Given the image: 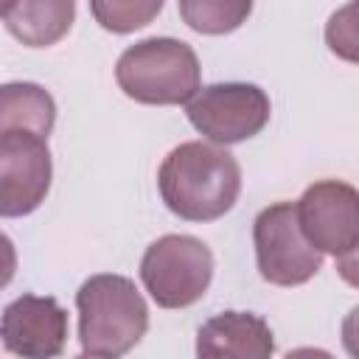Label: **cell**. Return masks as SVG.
Segmentation results:
<instances>
[{"label": "cell", "instance_id": "cell-1", "mask_svg": "<svg viewBox=\"0 0 359 359\" xmlns=\"http://www.w3.org/2000/svg\"><path fill=\"white\" fill-rule=\"evenodd\" d=\"M163 205L185 222H216L241 194L238 160L219 143L188 140L174 146L157 171Z\"/></svg>", "mask_w": 359, "mask_h": 359}, {"label": "cell", "instance_id": "cell-2", "mask_svg": "<svg viewBox=\"0 0 359 359\" xmlns=\"http://www.w3.org/2000/svg\"><path fill=\"white\" fill-rule=\"evenodd\" d=\"M76 311L84 356H123L149 328V306L135 280L115 272L87 278L76 292Z\"/></svg>", "mask_w": 359, "mask_h": 359}, {"label": "cell", "instance_id": "cell-3", "mask_svg": "<svg viewBox=\"0 0 359 359\" xmlns=\"http://www.w3.org/2000/svg\"><path fill=\"white\" fill-rule=\"evenodd\" d=\"M115 81L126 98L149 107L188 104L202 84L196 50L174 36H149L129 45L115 62Z\"/></svg>", "mask_w": 359, "mask_h": 359}, {"label": "cell", "instance_id": "cell-4", "mask_svg": "<svg viewBox=\"0 0 359 359\" xmlns=\"http://www.w3.org/2000/svg\"><path fill=\"white\" fill-rule=\"evenodd\" d=\"M140 280L160 309H185L208 292L213 280V252L196 236H160L140 258Z\"/></svg>", "mask_w": 359, "mask_h": 359}, {"label": "cell", "instance_id": "cell-5", "mask_svg": "<svg viewBox=\"0 0 359 359\" xmlns=\"http://www.w3.org/2000/svg\"><path fill=\"white\" fill-rule=\"evenodd\" d=\"M252 244L258 275L272 286L309 283L323 266V252L306 238L294 202L264 208L252 222Z\"/></svg>", "mask_w": 359, "mask_h": 359}, {"label": "cell", "instance_id": "cell-6", "mask_svg": "<svg viewBox=\"0 0 359 359\" xmlns=\"http://www.w3.org/2000/svg\"><path fill=\"white\" fill-rule=\"evenodd\" d=\"M185 115L210 143L233 146L255 137L269 123L272 104L258 84L219 81L199 87V93L185 104Z\"/></svg>", "mask_w": 359, "mask_h": 359}, {"label": "cell", "instance_id": "cell-7", "mask_svg": "<svg viewBox=\"0 0 359 359\" xmlns=\"http://www.w3.org/2000/svg\"><path fill=\"white\" fill-rule=\"evenodd\" d=\"M53 180L48 137L28 129L0 132V213L6 219L34 213Z\"/></svg>", "mask_w": 359, "mask_h": 359}, {"label": "cell", "instance_id": "cell-8", "mask_svg": "<svg viewBox=\"0 0 359 359\" xmlns=\"http://www.w3.org/2000/svg\"><path fill=\"white\" fill-rule=\"evenodd\" d=\"M294 205L306 238L323 255L337 258L359 244V191L351 182H311Z\"/></svg>", "mask_w": 359, "mask_h": 359}, {"label": "cell", "instance_id": "cell-9", "mask_svg": "<svg viewBox=\"0 0 359 359\" xmlns=\"http://www.w3.org/2000/svg\"><path fill=\"white\" fill-rule=\"evenodd\" d=\"M3 348L22 359H50L65 351L67 311L50 294H20L3 309Z\"/></svg>", "mask_w": 359, "mask_h": 359}, {"label": "cell", "instance_id": "cell-10", "mask_svg": "<svg viewBox=\"0 0 359 359\" xmlns=\"http://www.w3.org/2000/svg\"><path fill=\"white\" fill-rule=\"evenodd\" d=\"M275 353L269 323L252 311H222L205 320L196 331V356L219 359H266Z\"/></svg>", "mask_w": 359, "mask_h": 359}, {"label": "cell", "instance_id": "cell-11", "mask_svg": "<svg viewBox=\"0 0 359 359\" xmlns=\"http://www.w3.org/2000/svg\"><path fill=\"white\" fill-rule=\"evenodd\" d=\"M76 20V0H3L6 31L25 48H50Z\"/></svg>", "mask_w": 359, "mask_h": 359}, {"label": "cell", "instance_id": "cell-12", "mask_svg": "<svg viewBox=\"0 0 359 359\" xmlns=\"http://www.w3.org/2000/svg\"><path fill=\"white\" fill-rule=\"evenodd\" d=\"M56 123V101L53 95L34 81H8L0 90V132L6 129H28L39 135H50Z\"/></svg>", "mask_w": 359, "mask_h": 359}, {"label": "cell", "instance_id": "cell-13", "mask_svg": "<svg viewBox=\"0 0 359 359\" xmlns=\"http://www.w3.org/2000/svg\"><path fill=\"white\" fill-rule=\"evenodd\" d=\"M182 22L205 36L233 34L252 14V0H177Z\"/></svg>", "mask_w": 359, "mask_h": 359}, {"label": "cell", "instance_id": "cell-14", "mask_svg": "<svg viewBox=\"0 0 359 359\" xmlns=\"http://www.w3.org/2000/svg\"><path fill=\"white\" fill-rule=\"evenodd\" d=\"M165 0H90L93 20L109 34H132L146 28L163 11Z\"/></svg>", "mask_w": 359, "mask_h": 359}, {"label": "cell", "instance_id": "cell-15", "mask_svg": "<svg viewBox=\"0 0 359 359\" xmlns=\"http://www.w3.org/2000/svg\"><path fill=\"white\" fill-rule=\"evenodd\" d=\"M325 45L328 50L351 65H359V0L337 8L325 22Z\"/></svg>", "mask_w": 359, "mask_h": 359}, {"label": "cell", "instance_id": "cell-16", "mask_svg": "<svg viewBox=\"0 0 359 359\" xmlns=\"http://www.w3.org/2000/svg\"><path fill=\"white\" fill-rule=\"evenodd\" d=\"M337 275H339L348 286L359 289V244L351 247L348 252L337 255Z\"/></svg>", "mask_w": 359, "mask_h": 359}, {"label": "cell", "instance_id": "cell-17", "mask_svg": "<svg viewBox=\"0 0 359 359\" xmlns=\"http://www.w3.org/2000/svg\"><path fill=\"white\" fill-rule=\"evenodd\" d=\"M342 348L359 359V306H353L342 320Z\"/></svg>", "mask_w": 359, "mask_h": 359}]
</instances>
